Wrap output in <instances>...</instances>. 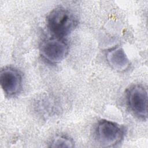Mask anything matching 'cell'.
<instances>
[{"mask_svg": "<svg viewBox=\"0 0 148 148\" xmlns=\"http://www.w3.org/2000/svg\"><path fill=\"white\" fill-rule=\"evenodd\" d=\"M77 20L69 9L58 6L53 9L47 17V25L54 37L64 38L76 27Z\"/></svg>", "mask_w": 148, "mask_h": 148, "instance_id": "6da1fadb", "label": "cell"}, {"mask_svg": "<svg viewBox=\"0 0 148 148\" xmlns=\"http://www.w3.org/2000/svg\"><path fill=\"white\" fill-rule=\"evenodd\" d=\"M97 141L103 147H113L119 144L125 135L124 128L112 121L101 120L95 129Z\"/></svg>", "mask_w": 148, "mask_h": 148, "instance_id": "7a4b0ae2", "label": "cell"}, {"mask_svg": "<svg viewBox=\"0 0 148 148\" xmlns=\"http://www.w3.org/2000/svg\"><path fill=\"white\" fill-rule=\"evenodd\" d=\"M69 47L64 38L53 37L44 40L40 47L43 59L51 64L62 61L67 56Z\"/></svg>", "mask_w": 148, "mask_h": 148, "instance_id": "3957f363", "label": "cell"}, {"mask_svg": "<svg viewBox=\"0 0 148 148\" xmlns=\"http://www.w3.org/2000/svg\"><path fill=\"white\" fill-rule=\"evenodd\" d=\"M127 101L131 111L138 119L146 120L147 117V92L142 85L131 87L127 92Z\"/></svg>", "mask_w": 148, "mask_h": 148, "instance_id": "277c9868", "label": "cell"}, {"mask_svg": "<svg viewBox=\"0 0 148 148\" xmlns=\"http://www.w3.org/2000/svg\"><path fill=\"white\" fill-rule=\"evenodd\" d=\"M1 88L8 97H13L20 92L22 88L23 78L20 72L15 68L5 67L0 72Z\"/></svg>", "mask_w": 148, "mask_h": 148, "instance_id": "5b68a950", "label": "cell"}, {"mask_svg": "<svg viewBox=\"0 0 148 148\" xmlns=\"http://www.w3.org/2000/svg\"><path fill=\"white\" fill-rule=\"evenodd\" d=\"M108 64L118 72L126 71L130 65V61L124 50L119 46L110 49L106 53Z\"/></svg>", "mask_w": 148, "mask_h": 148, "instance_id": "8992f818", "label": "cell"}, {"mask_svg": "<svg viewBox=\"0 0 148 148\" xmlns=\"http://www.w3.org/2000/svg\"><path fill=\"white\" fill-rule=\"evenodd\" d=\"M51 147H73L74 142L69 136L64 135H57L54 136L50 143Z\"/></svg>", "mask_w": 148, "mask_h": 148, "instance_id": "52a82bcc", "label": "cell"}]
</instances>
